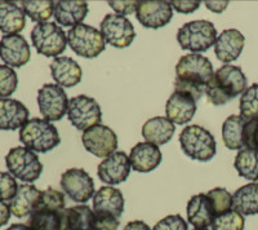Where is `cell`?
Listing matches in <instances>:
<instances>
[{
  "instance_id": "cell-1",
  "label": "cell",
  "mask_w": 258,
  "mask_h": 230,
  "mask_svg": "<svg viewBox=\"0 0 258 230\" xmlns=\"http://www.w3.org/2000/svg\"><path fill=\"white\" fill-rule=\"evenodd\" d=\"M213 73V65L206 56L200 53L182 56L176 65L174 91L187 92L199 101L206 93L207 84Z\"/></svg>"
},
{
  "instance_id": "cell-2",
  "label": "cell",
  "mask_w": 258,
  "mask_h": 230,
  "mask_svg": "<svg viewBox=\"0 0 258 230\" xmlns=\"http://www.w3.org/2000/svg\"><path fill=\"white\" fill-rule=\"evenodd\" d=\"M246 84L248 80L239 66L223 65L214 71L207 84V100L214 106H223L239 95H243Z\"/></svg>"
},
{
  "instance_id": "cell-3",
  "label": "cell",
  "mask_w": 258,
  "mask_h": 230,
  "mask_svg": "<svg viewBox=\"0 0 258 230\" xmlns=\"http://www.w3.org/2000/svg\"><path fill=\"white\" fill-rule=\"evenodd\" d=\"M20 141L34 153H48L58 146L61 137L50 122L32 118L20 130Z\"/></svg>"
},
{
  "instance_id": "cell-4",
  "label": "cell",
  "mask_w": 258,
  "mask_h": 230,
  "mask_svg": "<svg viewBox=\"0 0 258 230\" xmlns=\"http://www.w3.org/2000/svg\"><path fill=\"white\" fill-rule=\"evenodd\" d=\"M179 146L182 151L192 160L209 162L217 153L214 136L202 126H187L179 135Z\"/></svg>"
},
{
  "instance_id": "cell-5",
  "label": "cell",
  "mask_w": 258,
  "mask_h": 230,
  "mask_svg": "<svg viewBox=\"0 0 258 230\" xmlns=\"http://www.w3.org/2000/svg\"><path fill=\"white\" fill-rule=\"evenodd\" d=\"M217 30L211 21L198 20L185 24L177 33V41L183 50L207 52L217 40Z\"/></svg>"
},
{
  "instance_id": "cell-6",
  "label": "cell",
  "mask_w": 258,
  "mask_h": 230,
  "mask_svg": "<svg viewBox=\"0 0 258 230\" xmlns=\"http://www.w3.org/2000/svg\"><path fill=\"white\" fill-rule=\"evenodd\" d=\"M31 41L39 54L57 59L68 47V34L54 22H41L32 29Z\"/></svg>"
},
{
  "instance_id": "cell-7",
  "label": "cell",
  "mask_w": 258,
  "mask_h": 230,
  "mask_svg": "<svg viewBox=\"0 0 258 230\" xmlns=\"http://www.w3.org/2000/svg\"><path fill=\"white\" fill-rule=\"evenodd\" d=\"M6 164L9 174L24 183H34L43 172V164L36 153L24 146L11 149L6 156Z\"/></svg>"
},
{
  "instance_id": "cell-8",
  "label": "cell",
  "mask_w": 258,
  "mask_h": 230,
  "mask_svg": "<svg viewBox=\"0 0 258 230\" xmlns=\"http://www.w3.org/2000/svg\"><path fill=\"white\" fill-rule=\"evenodd\" d=\"M68 44L73 52L84 59H96L106 48V41L101 31L85 24L69 30Z\"/></svg>"
},
{
  "instance_id": "cell-9",
  "label": "cell",
  "mask_w": 258,
  "mask_h": 230,
  "mask_svg": "<svg viewBox=\"0 0 258 230\" xmlns=\"http://www.w3.org/2000/svg\"><path fill=\"white\" fill-rule=\"evenodd\" d=\"M68 118L74 127L84 132L93 126L101 124L102 111L94 98L79 95L69 101Z\"/></svg>"
},
{
  "instance_id": "cell-10",
  "label": "cell",
  "mask_w": 258,
  "mask_h": 230,
  "mask_svg": "<svg viewBox=\"0 0 258 230\" xmlns=\"http://www.w3.org/2000/svg\"><path fill=\"white\" fill-rule=\"evenodd\" d=\"M38 105L45 121L57 122L68 114L69 98L62 87L48 83L38 91Z\"/></svg>"
},
{
  "instance_id": "cell-11",
  "label": "cell",
  "mask_w": 258,
  "mask_h": 230,
  "mask_svg": "<svg viewBox=\"0 0 258 230\" xmlns=\"http://www.w3.org/2000/svg\"><path fill=\"white\" fill-rule=\"evenodd\" d=\"M101 34L107 44L115 48H126L132 44L136 31L132 22L125 16L106 15L101 22Z\"/></svg>"
},
{
  "instance_id": "cell-12",
  "label": "cell",
  "mask_w": 258,
  "mask_h": 230,
  "mask_svg": "<svg viewBox=\"0 0 258 230\" xmlns=\"http://www.w3.org/2000/svg\"><path fill=\"white\" fill-rule=\"evenodd\" d=\"M61 188L71 201L87 203L94 195V181L83 168H70L61 176Z\"/></svg>"
},
{
  "instance_id": "cell-13",
  "label": "cell",
  "mask_w": 258,
  "mask_h": 230,
  "mask_svg": "<svg viewBox=\"0 0 258 230\" xmlns=\"http://www.w3.org/2000/svg\"><path fill=\"white\" fill-rule=\"evenodd\" d=\"M82 141L84 148L98 158H107L117 149L116 133L103 124H97L84 131Z\"/></svg>"
},
{
  "instance_id": "cell-14",
  "label": "cell",
  "mask_w": 258,
  "mask_h": 230,
  "mask_svg": "<svg viewBox=\"0 0 258 230\" xmlns=\"http://www.w3.org/2000/svg\"><path fill=\"white\" fill-rule=\"evenodd\" d=\"M136 17L147 29H160L168 25L173 17L170 2L161 0H141L137 4Z\"/></svg>"
},
{
  "instance_id": "cell-15",
  "label": "cell",
  "mask_w": 258,
  "mask_h": 230,
  "mask_svg": "<svg viewBox=\"0 0 258 230\" xmlns=\"http://www.w3.org/2000/svg\"><path fill=\"white\" fill-rule=\"evenodd\" d=\"M132 169L129 156L124 151H115L102 160L97 167V175L102 183L117 185L128 179Z\"/></svg>"
},
{
  "instance_id": "cell-16",
  "label": "cell",
  "mask_w": 258,
  "mask_h": 230,
  "mask_svg": "<svg viewBox=\"0 0 258 230\" xmlns=\"http://www.w3.org/2000/svg\"><path fill=\"white\" fill-rule=\"evenodd\" d=\"M31 50L26 39L18 34L4 35L0 40V59L9 68H22L30 61Z\"/></svg>"
},
{
  "instance_id": "cell-17",
  "label": "cell",
  "mask_w": 258,
  "mask_h": 230,
  "mask_svg": "<svg viewBox=\"0 0 258 230\" xmlns=\"http://www.w3.org/2000/svg\"><path fill=\"white\" fill-rule=\"evenodd\" d=\"M198 101L187 92L174 91L165 103V114L172 123L187 124L197 112Z\"/></svg>"
},
{
  "instance_id": "cell-18",
  "label": "cell",
  "mask_w": 258,
  "mask_h": 230,
  "mask_svg": "<svg viewBox=\"0 0 258 230\" xmlns=\"http://www.w3.org/2000/svg\"><path fill=\"white\" fill-rule=\"evenodd\" d=\"M244 45H245V38L239 30H223L214 43V53L221 62L229 65L230 62L239 59Z\"/></svg>"
},
{
  "instance_id": "cell-19",
  "label": "cell",
  "mask_w": 258,
  "mask_h": 230,
  "mask_svg": "<svg viewBox=\"0 0 258 230\" xmlns=\"http://www.w3.org/2000/svg\"><path fill=\"white\" fill-rule=\"evenodd\" d=\"M93 211L96 215H110L120 218L124 211V197L112 186H102L93 195Z\"/></svg>"
},
{
  "instance_id": "cell-20",
  "label": "cell",
  "mask_w": 258,
  "mask_h": 230,
  "mask_svg": "<svg viewBox=\"0 0 258 230\" xmlns=\"http://www.w3.org/2000/svg\"><path fill=\"white\" fill-rule=\"evenodd\" d=\"M187 221L195 229H207L212 225L216 213L211 198L206 193H199L190 198L187 203Z\"/></svg>"
},
{
  "instance_id": "cell-21",
  "label": "cell",
  "mask_w": 258,
  "mask_h": 230,
  "mask_svg": "<svg viewBox=\"0 0 258 230\" xmlns=\"http://www.w3.org/2000/svg\"><path fill=\"white\" fill-rule=\"evenodd\" d=\"M163 155L156 145L150 144V142H138L135 145L129 154V160L132 164V168L141 174L154 171L158 168V165L161 163Z\"/></svg>"
},
{
  "instance_id": "cell-22",
  "label": "cell",
  "mask_w": 258,
  "mask_h": 230,
  "mask_svg": "<svg viewBox=\"0 0 258 230\" xmlns=\"http://www.w3.org/2000/svg\"><path fill=\"white\" fill-rule=\"evenodd\" d=\"M29 110L15 98H0V130L15 131L22 128L29 121Z\"/></svg>"
},
{
  "instance_id": "cell-23",
  "label": "cell",
  "mask_w": 258,
  "mask_h": 230,
  "mask_svg": "<svg viewBox=\"0 0 258 230\" xmlns=\"http://www.w3.org/2000/svg\"><path fill=\"white\" fill-rule=\"evenodd\" d=\"M50 73L59 87L71 88L82 82L83 71L77 61L71 57L61 56L50 64Z\"/></svg>"
},
{
  "instance_id": "cell-24",
  "label": "cell",
  "mask_w": 258,
  "mask_h": 230,
  "mask_svg": "<svg viewBox=\"0 0 258 230\" xmlns=\"http://www.w3.org/2000/svg\"><path fill=\"white\" fill-rule=\"evenodd\" d=\"M41 192L31 184L18 185V189L12 201H9L11 212L18 218L31 215L38 208Z\"/></svg>"
},
{
  "instance_id": "cell-25",
  "label": "cell",
  "mask_w": 258,
  "mask_h": 230,
  "mask_svg": "<svg viewBox=\"0 0 258 230\" xmlns=\"http://www.w3.org/2000/svg\"><path fill=\"white\" fill-rule=\"evenodd\" d=\"M88 3L83 0L77 2H56L53 16L58 25L64 27H75L84 21L88 15Z\"/></svg>"
},
{
  "instance_id": "cell-26",
  "label": "cell",
  "mask_w": 258,
  "mask_h": 230,
  "mask_svg": "<svg viewBox=\"0 0 258 230\" xmlns=\"http://www.w3.org/2000/svg\"><path fill=\"white\" fill-rule=\"evenodd\" d=\"M96 213L87 204L64 208L61 212V230H94Z\"/></svg>"
},
{
  "instance_id": "cell-27",
  "label": "cell",
  "mask_w": 258,
  "mask_h": 230,
  "mask_svg": "<svg viewBox=\"0 0 258 230\" xmlns=\"http://www.w3.org/2000/svg\"><path fill=\"white\" fill-rule=\"evenodd\" d=\"M26 25V15L22 7L15 2L0 0V31L7 35L21 33Z\"/></svg>"
},
{
  "instance_id": "cell-28",
  "label": "cell",
  "mask_w": 258,
  "mask_h": 230,
  "mask_svg": "<svg viewBox=\"0 0 258 230\" xmlns=\"http://www.w3.org/2000/svg\"><path fill=\"white\" fill-rule=\"evenodd\" d=\"M176 132L174 124L164 117L151 118L142 126V136L146 142L161 146L169 142Z\"/></svg>"
},
{
  "instance_id": "cell-29",
  "label": "cell",
  "mask_w": 258,
  "mask_h": 230,
  "mask_svg": "<svg viewBox=\"0 0 258 230\" xmlns=\"http://www.w3.org/2000/svg\"><path fill=\"white\" fill-rule=\"evenodd\" d=\"M232 208L243 216L258 213V183H249L232 194Z\"/></svg>"
},
{
  "instance_id": "cell-30",
  "label": "cell",
  "mask_w": 258,
  "mask_h": 230,
  "mask_svg": "<svg viewBox=\"0 0 258 230\" xmlns=\"http://www.w3.org/2000/svg\"><path fill=\"white\" fill-rule=\"evenodd\" d=\"M245 119L240 115H230L222 124V141L230 150H241L244 149L243 128Z\"/></svg>"
},
{
  "instance_id": "cell-31",
  "label": "cell",
  "mask_w": 258,
  "mask_h": 230,
  "mask_svg": "<svg viewBox=\"0 0 258 230\" xmlns=\"http://www.w3.org/2000/svg\"><path fill=\"white\" fill-rule=\"evenodd\" d=\"M235 169L239 176L250 180L253 183L258 181V151L252 149H241L235 156Z\"/></svg>"
},
{
  "instance_id": "cell-32",
  "label": "cell",
  "mask_w": 258,
  "mask_h": 230,
  "mask_svg": "<svg viewBox=\"0 0 258 230\" xmlns=\"http://www.w3.org/2000/svg\"><path fill=\"white\" fill-rule=\"evenodd\" d=\"M27 226L30 230H61V212L36 208L30 215Z\"/></svg>"
},
{
  "instance_id": "cell-33",
  "label": "cell",
  "mask_w": 258,
  "mask_h": 230,
  "mask_svg": "<svg viewBox=\"0 0 258 230\" xmlns=\"http://www.w3.org/2000/svg\"><path fill=\"white\" fill-rule=\"evenodd\" d=\"M22 9L25 15L29 16L32 21L38 24L47 22L53 16L54 2L50 0H25L22 2Z\"/></svg>"
},
{
  "instance_id": "cell-34",
  "label": "cell",
  "mask_w": 258,
  "mask_h": 230,
  "mask_svg": "<svg viewBox=\"0 0 258 230\" xmlns=\"http://www.w3.org/2000/svg\"><path fill=\"white\" fill-rule=\"evenodd\" d=\"M240 117L245 121L257 118L258 117V83H254L250 87H246L245 91L240 97L239 102Z\"/></svg>"
},
{
  "instance_id": "cell-35",
  "label": "cell",
  "mask_w": 258,
  "mask_h": 230,
  "mask_svg": "<svg viewBox=\"0 0 258 230\" xmlns=\"http://www.w3.org/2000/svg\"><path fill=\"white\" fill-rule=\"evenodd\" d=\"M211 226L212 230H244L245 220L243 215L230 210L226 213L216 216Z\"/></svg>"
},
{
  "instance_id": "cell-36",
  "label": "cell",
  "mask_w": 258,
  "mask_h": 230,
  "mask_svg": "<svg viewBox=\"0 0 258 230\" xmlns=\"http://www.w3.org/2000/svg\"><path fill=\"white\" fill-rule=\"evenodd\" d=\"M38 208L62 212L64 210V194L59 192V190L53 189V188L49 186L47 190L41 192Z\"/></svg>"
},
{
  "instance_id": "cell-37",
  "label": "cell",
  "mask_w": 258,
  "mask_h": 230,
  "mask_svg": "<svg viewBox=\"0 0 258 230\" xmlns=\"http://www.w3.org/2000/svg\"><path fill=\"white\" fill-rule=\"evenodd\" d=\"M207 194L211 198L216 216L226 213L232 208V195L225 188H214Z\"/></svg>"
},
{
  "instance_id": "cell-38",
  "label": "cell",
  "mask_w": 258,
  "mask_h": 230,
  "mask_svg": "<svg viewBox=\"0 0 258 230\" xmlns=\"http://www.w3.org/2000/svg\"><path fill=\"white\" fill-rule=\"evenodd\" d=\"M18 77L12 68L0 65V98H8L16 92Z\"/></svg>"
},
{
  "instance_id": "cell-39",
  "label": "cell",
  "mask_w": 258,
  "mask_h": 230,
  "mask_svg": "<svg viewBox=\"0 0 258 230\" xmlns=\"http://www.w3.org/2000/svg\"><path fill=\"white\" fill-rule=\"evenodd\" d=\"M18 189V184L9 172L0 171V201H12Z\"/></svg>"
},
{
  "instance_id": "cell-40",
  "label": "cell",
  "mask_w": 258,
  "mask_h": 230,
  "mask_svg": "<svg viewBox=\"0 0 258 230\" xmlns=\"http://www.w3.org/2000/svg\"><path fill=\"white\" fill-rule=\"evenodd\" d=\"M243 142L246 149L258 151V117L245 122L243 128Z\"/></svg>"
},
{
  "instance_id": "cell-41",
  "label": "cell",
  "mask_w": 258,
  "mask_h": 230,
  "mask_svg": "<svg viewBox=\"0 0 258 230\" xmlns=\"http://www.w3.org/2000/svg\"><path fill=\"white\" fill-rule=\"evenodd\" d=\"M151 230H188V225L181 215H169L156 222Z\"/></svg>"
},
{
  "instance_id": "cell-42",
  "label": "cell",
  "mask_w": 258,
  "mask_h": 230,
  "mask_svg": "<svg viewBox=\"0 0 258 230\" xmlns=\"http://www.w3.org/2000/svg\"><path fill=\"white\" fill-rule=\"evenodd\" d=\"M120 221L119 218L110 215H96L94 230H117Z\"/></svg>"
},
{
  "instance_id": "cell-43",
  "label": "cell",
  "mask_w": 258,
  "mask_h": 230,
  "mask_svg": "<svg viewBox=\"0 0 258 230\" xmlns=\"http://www.w3.org/2000/svg\"><path fill=\"white\" fill-rule=\"evenodd\" d=\"M199 0H188V2H181V0H174V2H170V6L174 11H177L178 13L182 15H188V13H194L200 7Z\"/></svg>"
},
{
  "instance_id": "cell-44",
  "label": "cell",
  "mask_w": 258,
  "mask_h": 230,
  "mask_svg": "<svg viewBox=\"0 0 258 230\" xmlns=\"http://www.w3.org/2000/svg\"><path fill=\"white\" fill-rule=\"evenodd\" d=\"M138 2H109V6L114 9L116 15H133L137 11Z\"/></svg>"
},
{
  "instance_id": "cell-45",
  "label": "cell",
  "mask_w": 258,
  "mask_h": 230,
  "mask_svg": "<svg viewBox=\"0 0 258 230\" xmlns=\"http://www.w3.org/2000/svg\"><path fill=\"white\" fill-rule=\"evenodd\" d=\"M229 4H230L229 0H223V2H209V0H207L206 2L207 9H209V11L213 13H218V15L225 12V9L227 8Z\"/></svg>"
},
{
  "instance_id": "cell-46",
  "label": "cell",
  "mask_w": 258,
  "mask_h": 230,
  "mask_svg": "<svg viewBox=\"0 0 258 230\" xmlns=\"http://www.w3.org/2000/svg\"><path fill=\"white\" fill-rule=\"evenodd\" d=\"M11 215H12V212H11L9 204L0 201V227L8 224V221L11 220Z\"/></svg>"
},
{
  "instance_id": "cell-47",
  "label": "cell",
  "mask_w": 258,
  "mask_h": 230,
  "mask_svg": "<svg viewBox=\"0 0 258 230\" xmlns=\"http://www.w3.org/2000/svg\"><path fill=\"white\" fill-rule=\"evenodd\" d=\"M123 230H151V229H150V226L145 221H141V220H135V221L128 222Z\"/></svg>"
},
{
  "instance_id": "cell-48",
  "label": "cell",
  "mask_w": 258,
  "mask_h": 230,
  "mask_svg": "<svg viewBox=\"0 0 258 230\" xmlns=\"http://www.w3.org/2000/svg\"><path fill=\"white\" fill-rule=\"evenodd\" d=\"M7 230H30L29 226L25 224H13L8 227Z\"/></svg>"
},
{
  "instance_id": "cell-49",
  "label": "cell",
  "mask_w": 258,
  "mask_h": 230,
  "mask_svg": "<svg viewBox=\"0 0 258 230\" xmlns=\"http://www.w3.org/2000/svg\"><path fill=\"white\" fill-rule=\"evenodd\" d=\"M192 230H207V229H192Z\"/></svg>"
}]
</instances>
